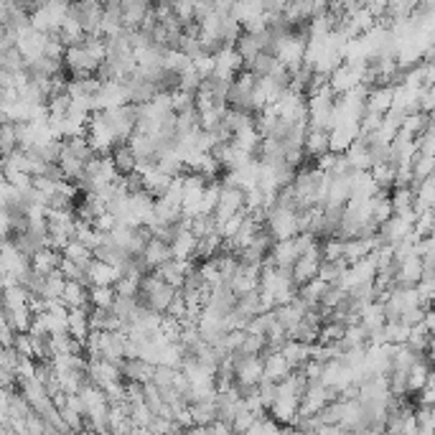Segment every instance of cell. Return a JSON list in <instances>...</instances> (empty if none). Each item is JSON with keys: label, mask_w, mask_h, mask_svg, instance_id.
<instances>
[{"label": "cell", "mask_w": 435, "mask_h": 435, "mask_svg": "<svg viewBox=\"0 0 435 435\" xmlns=\"http://www.w3.org/2000/svg\"><path fill=\"white\" fill-rule=\"evenodd\" d=\"M122 277L120 268L115 265H107L102 260H92V265L87 268V283L89 288H95V285H115Z\"/></svg>", "instance_id": "cell-9"}, {"label": "cell", "mask_w": 435, "mask_h": 435, "mask_svg": "<svg viewBox=\"0 0 435 435\" xmlns=\"http://www.w3.org/2000/svg\"><path fill=\"white\" fill-rule=\"evenodd\" d=\"M191 232L196 234V239L216 234V219H214V214H198L196 219H191Z\"/></svg>", "instance_id": "cell-29"}, {"label": "cell", "mask_w": 435, "mask_h": 435, "mask_svg": "<svg viewBox=\"0 0 435 435\" xmlns=\"http://www.w3.org/2000/svg\"><path fill=\"white\" fill-rule=\"evenodd\" d=\"M389 104H392V92L385 87H377L369 92V102H367V110L369 112H387Z\"/></svg>", "instance_id": "cell-30"}, {"label": "cell", "mask_w": 435, "mask_h": 435, "mask_svg": "<svg viewBox=\"0 0 435 435\" xmlns=\"http://www.w3.org/2000/svg\"><path fill=\"white\" fill-rule=\"evenodd\" d=\"M153 6L145 0H122V13H125V28H142L145 18L151 16Z\"/></svg>", "instance_id": "cell-11"}, {"label": "cell", "mask_w": 435, "mask_h": 435, "mask_svg": "<svg viewBox=\"0 0 435 435\" xmlns=\"http://www.w3.org/2000/svg\"><path fill=\"white\" fill-rule=\"evenodd\" d=\"M191 415H194V423H196V425H201V427L214 425V423L219 420V407H216V400H212V402L191 405Z\"/></svg>", "instance_id": "cell-21"}, {"label": "cell", "mask_w": 435, "mask_h": 435, "mask_svg": "<svg viewBox=\"0 0 435 435\" xmlns=\"http://www.w3.org/2000/svg\"><path fill=\"white\" fill-rule=\"evenodd\" d=\"M142 260L148 262V268L151 270H158V268H163V265H168L171 260H176L174 247L153 237L151 242H148V247H145V252H142Z\"/></svg>", "instance_id": "cell-10"}, {"label": "cell", "mask_w": 435, "mask_h": 435, "mask_svg": "<svg viewBox=\"0 0 435 435\" xmlns=\"http://www.w3.org/2000/svg\"><path fill=\"white\" fill-rule=\"evenodd\" d=\"M275 66H277V56L260 54L252 64H250V66H247V69L252 71L257 80H265V77H270V74H272V69H275Z\"/></svg>", "instance_id": "cell-31"}, {"label": "cell", "mask_w": 435, "mask_h": 435, "mask_svg": "<svg viewBox=\"0 0 435 435\" xmlns=\"http://www.w3.org/2000/svg\"><path fill=\"white\" fill-rule=\"evenodd\" d=\"M311 344H301V341H288L283 346V356L288 359V364L293 369H303L311 362Z\"/></svg>", "instance_id": "cell-17"}, {"label": "cell", "mask_w": 435, "mask_h": 435, "mask_svg": "<svg viewBox=\"0 0 435 435\" xmlns=\"http://www.w3.org/2000/svg\"><path fill=\"white\" fill-rule=\"evenodd\" d=\"M89 313H92V308H77V311H71L69 313V333L80 341V344H84V346H87L89 336H92Z\"/></svg>", "instance_id": "cell-13"}, {"label": "cell", "mask_w": 435, "mask_h": 435, "mask_svg": "<svg viewBox=\"0 0 435 435\" xmlns=\"http://www.w3.org/2000/svg\"><path fill=\"white\" fill-rule=\"evenodd\" d=\"M82 435H104V433H95V430H82Z\"/></svg>", "instance_id": "cell-35"}, {"label": "cell", "mask_w": 435, "mask_h": 435, "mask_svg": "<svg viewBox=\"0 0 435 435\" xmlns=\"http://www.w3.org/2000/svg\"><path fill=\"white\" fill-rule=\"evenodd\" d=\"M224 125L230 127L232 135L242 133V130H247V127L254 125V115L252 112H242V110H230L227 112V118H224Z\"/></svg>", "instance_id": "cell-26"}, {"label": "cell", "mask_w": 435, "mask_h": 435, "mask_svg": "<svg viewBox=\"0 0 435 435\" xmlns=\"http://www.w3.org/2000/svg\"><path fill=\"white\" fill-rule=\"evenodd\" d=\"M21 356H31L33 359V336L31 333H18L16 346H13Z\"/></svg>", "instance_id": "cell-33"}, {"label": "cell", "mask_w": 435, "mask_h": 435, "mask_svg": "<svg viewBox=\"0 0 435 435\" xmlns=\"http://www.w3.org/2000/svg\"><path fill=\"white\" fill-rule=\"evenodd\" d=\"M140 283L138 277H120L115 283V290H118L120 298H138L140 295Z\"/></svg>", "instance_id": "cell-32"}, {"label": "cell", "mask_w": 435, "mask_h": 435, "mask_svg": "<svg viewBox=\"0 0 435 435\" xmlns=\"http://www.w3.org/2000/svg\"><path fill=\"white\" fill-rule=\"evenodd\" d=\"M176 295H178V290H176V288H171L166 280H160L156 272H151V275L142 277V283H140V303L148 311H156V313H163V316H166Z\"/></svg>", "instance_id": "cell-1"}, {"label": "cell", "mask_w": 435, "mask_h": 435, "mask_svg": "<svg viewBox=\"0 0 435 435\" xmlns=\"http://www.w3.org/2000/svg\"><path fill=\"white\" fill-rule=\"evenodd\" d=\"M112 163H115V168H118L120 176H130L135 174V168H138V158H135L133 148L127 145V142H120V145H115V151H112Z\"/></svg>", "instance_id": "cell-15"}, {"label": "cell", "mask_w": 435, "mask_h": 435, "mask_svg": "<svg viewBox=\"0 0 435 435\" xmlns=\"http://www.w3.org/2000/svg\"><path fill=\"white\" fill-rule=\"evenodd\" d=\"M0 145H3V158L13 156V153L21 148V142H18V130L13 122H3V127H0Z\"/></svg>", "instance_id": "cell-27"}, {"label": "cell", "mask_w": 435, "mask_h": 435, "mask_svg": "<svg viewBox=\"0 0 435 435\" xmlns=\"http://www.w3.org/2000/svg\"><path fill=\"white\" fill-rule=\"evenodd\" d=\"M265 230L272 234L275 242H285V239H295L301 232H298V212H290V209H280V206H270L268 214V224Z\"/></svg>", "instance_id": "cell-2"}, {"label": "cell", "mask_w": 435, "mask_h": 435, "mask_svg": "<svg viewBox=\"0 0 435 435\" xmlns=\"http://www.w3.org/2000/svg\"><path fill=\"white\" fill-rule=\"evenodd\" d=\"M344 254H346V242H344V239L331 237L321 242V257H324V262L344 260Z\"/></svg>", "instance_id": "cell-28"}, {"label": "cell", "mask_w": 435, "mask_h": 435, "mask_svg": "<svg viewBox=\"0 0 435 435\" xmlns=\"http://www.w3.org/2000/svg\"><path fill=\"white\" fill-rule=\"evenodd\" d=\"M28 301H31V293L26 290L24 285H13V288H6V290H3V308H8V311L26 308Z\"/></svg>", "instance_id": "cell-22"}, {"label": "cell", "mask_w": 435, "mask_h": 435, "mask_svg": "<svg viewBox=\"0 0 435 435\" xmlns=\"http://www.w3.org/2000/svg\"><path fill=\"white\" fill-rule=\"evenodd\" d=\"M120 372H122L125 385H148V382H153L156 367L148 364L145 359H125L120 364Z\"/></svg>", "instance_id": "cell-7"}, {"label": "cell", "mask_w": 435, "mask_h": 435, "mask_svg": "<svg viewBox=\"0 0 435 435\" xmlns=\"http://www.w3.org/2000/svg\"><path fill=\"white\" fill-rule=\"evenodd\" d=\"M349 270V262L346 260H336V262H321V270H318V277L328 285H339L344 280Z\"/></svg>", "instance_id": "cell-23"}, {"label": "cell", "mask_w": 435, "mask_h": 435, "mask_svg": "<svg viewBox=\"0 0 435 435\" xmlns=\"http://www.w3.org/2000/svg\"><path fill=\"white\" fill-rule=\"evenodd\" d=\"M326 153H331V133L308 127V135H306V156H308L311 160H318L321 156H326Z\"/></svg>", "instance_id": "cell-12"}, {"label": "cell", "mask_w": 435, "mask_h": 435, "mask_svg": "<svg viewBox=\"0 0 435 435\" xmlns=\"http://www.w3.org/2000/svg\"><path fill=\"white\" fill-rule=\"evenodd\" d=\"M62 254H64V260L74 262V265H82V268H89L92 260H95V252H92L87 245H82L80 239H71Z\"/></svg>", "instance_id": "cell-19"}, {"label": "cell", "mask_w": 435, "mask_h": 435, "mask_svg": "<svg viewBox=\"0 0 435 435\" xmlns=\"http://www.w3.org/2000/svg\"><path fill=\"white\" fill-rule=\"evenodd\" d=\"M87 380L97 387L107 389L110 385H118L122 382V372H120L118 364H112L107 359H89V367H87Z\"/></svg>", "instance_id": "cell-6"}, {"label": "cell", "mask_w": 435, "mask_h": 435, "mask_svg": "<svg viewBox=\"0 0 435 435\" xmlns=\"http://www.w3.org/2000/svg\"><path fill=\"white\" fill-rule=\"evenodd\" d=\"M115 301H118L115 285H95V288H89V306H92V308L112 311Z\"/></svg>", "instance_id": "cell-18"}, {"label": "cell", "mask_w": 435, "mask_h": 435, "mask_svg": "<svg viewBox=\"0 0 435 435\" xmlns=\"http://www.w3.org/2000/svg\"><path fill=\"white\" fill-rule=\"evenodd\" d=\"M234 48H237V54L245 59L247 66H250V64H252L260 54H265V51H262L260 39H257V36H252V33H242V39L234 44Z\"/></svg>", "instance_id": "cell-20"}, {"label": "cell", "mask_w": 435, "mask_h": 435, "mask_svg": "<svg viewBox=\"0 0 435 435\" xmlns=\"http://www.w3.org/2000/svg\"><path fill=\"white\" fill-rule=\"evenodd\" d=\"M166 316L178 318V321H183V318H186V298H183V290H178V295L174 298V303H171V308H168Z\"/></svg>", "instance_id": "cell-34"}, {"label": "cell", "mask_w": 435, "mask_h": 435, "mask_svg": "<svg viewBox=\"0 0 435 435\" xmlns=\"http://www.w3.org/2000/svg\"><path fill=\"white\" fill-rule=\"evenodd\" d=\"M262 380H265V359L262 356H234V382L239 389L260 387Z\"/></svg>", "instance_id": "cell-3"}, {"label": "cell", "mask_w": 435, "mask_h": 435, "mask_svg": "<svg viewBox=\"0 0 435 435\" xmlns=\"http://www.w3.org/2000/svg\"><path fill=\"white\" fill-rule=\"evenodd\" d=\"M262 13H265V3H234V8H232V16L242 24V28H245L250 21L260 18Z\"/></svg>", "instance_id": "cell-24"}, {"label": "cell", "mask_w": 435, "mask_h": 435, "mask_svg": "<svg viewBox=\"0 0 435 435\" xmlns=\"http://www.w3.org/2000/svg\"><path fill=\"white\" fill-rule=\"evenodd\" d=\"M62 260H64L62 252H56V250L46 247V250H41V252L31 260V268L36 270L39 275H51V272H56V270L62 268Z\"/></svg>", "instance_id": "cell-16"}, {"label": "cell", "mask_w": 435, "mask_h": 435, "mask_svg": "<svg viewBox=\"0 0 435 435\" xmlns=\"http://www.w3.org/2000/svg\"><path fill=\"white\" fill-rule=\"evenodd\" d=\"M298 260H301V252H298L295 239H285V242H275V247L270 250L268 260H265L262 268H275L283 270V272H290Z\"/></svg>", "instance_id": "cell-5"}, {"label": "cell", "mask_w": 435, "mask_h": 435, "mask_svg": "<svg viewBox=\"0 0 435 435\" xmlns=\"http://www.w3.org/2000/svg\"><path fill=\"white\" fill-rule=\"evenodd\" d=\"M321 262H324V257H321V242H318V245L303 254L301 260L295 262V268L290 270V277H293V283L298 290H301L303 285H308L311 280H316L318 270H321Z\"/></svg>", "instance_id": "cell-4"}, {"label": "cell", "mask_w": 435, "mask_h": 435, "mask_svg": "<svg viewBox=\"0 0 435 435\" xmlns=\"http://www.w3.org/2000/svg\"><path fill=\"white\" fill-rule=\"evenodd\" d=\"M262 359H265V380L275 382V385L285 382L288 377H290V374L295 372L293 367L288 364V359L283 356V351H272V354H265Z\"/></svg>", "instance_id": "cell-8"}, {"label": "cell", "mask_w": 435, "mask_h": 435, "mask_svg": "<svg viewBox=\"0 0 435 435\" xmlns=\"http://www.w3.org/2000/svg\"><path fill=\"white\" fill-rule=\"evenodd\" d=\"M181 224V222H178ZM174 257L176 260H194V254H196V247H198V239L196 234L191 230H186V227H181V232H178V237L174 239Z\"/></svg>", "instance_id": "cell-14"}, {"label": "cell", "mask_w": 435, "mask_h": 435, "mask_svg": "<svg viewBox=\"0 0 435 435\" xmlns=\"http://www.w3.org/2000/svg\"><path fill=\"white\" fill-rule=\"evenodd\" d=\"M156 216L166 224H178L183 219V212H181V206L174 204V201L158 198V201H156Z\"/></svg>", "instance_id": "cell-25"}]
</instances>
